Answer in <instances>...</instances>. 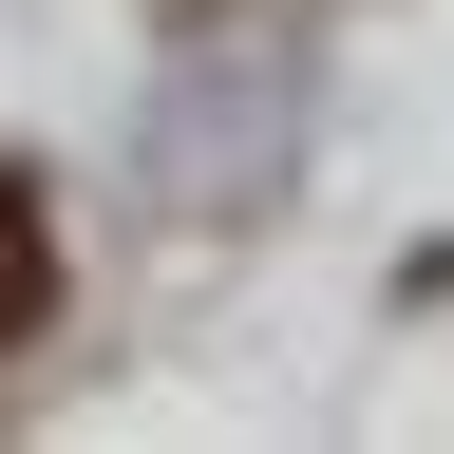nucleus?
Segmentation results:
<instances>
[{"instance_id": "obj_1", "label": "nucleus", "mask_w": 454, "mask_h": 454, "mask_svg": "<svg viewBox=\"0 0 454 454\" xmlns=\"http://www.w3.org/2000/svg\"><path fill=\"white\" fill-rule=\"evenodd\" d=\"M38 322H57V208L20 190V170H0V360H20Z\"/></svg>"}]
</instances>
